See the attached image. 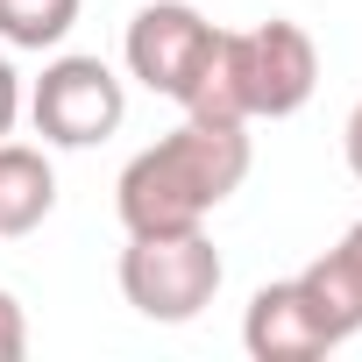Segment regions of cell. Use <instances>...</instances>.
Segmentation results:
<instances>
[{
    "mask_svg": "<svg viewBox=\"0 0 362 362\" xmlns=\"http://www.w3.org/2000/svg\"><path fill=\"white\" fill-rule=\"evenodd\" d=\"M242 177H249V121L185 114L142 156H128L114 185V214L128 235H185L206 228V214L242 192Z\"/></svg>",
    "mask_w": 362,
    "mask_h": 362,
    "instance_id": "cell-1",
    "label": "cell"
},
{
    "mask_svg": "<svg viewBox=\"0 0 362 362\" xmlns=\"http://www.w3.org/2000/svg\"><path fill=\"white\" fill-rule=\"evenodd\" d=\"M320 86V50L298 22H256V29H221L214 71L192 93L185 114L199 121H284L313 100Z\"/></svg>",
    "mask_w": 362,
    "mask_h": 362,
    "instance_id": "cell-2",
    "label": "cell"
},
{
    "mask_svg": "<svg viewBox=\"0 0 362 362\" xmlns=\"http://www.w3.org/2000/svg\"><path fill=\"white\" fill-rule=\"evenodd\" d=\"M221 277H228V263L199 228H185V235H128V249H121V298L156 327L199 320L214 305Z\"/></svg>",
    "mask_w": 362,
    "mask_h": 362,
    "instance_id": "cell-3",
    "label": "cell"
},
{
    "mask_svg": "<svg viewBox=\"0 0 362 362\" xmlns=\"http://www.w3.org/2000/svg\"><path fill=\"white\" fill-rule=\"evenodd\" d=\"M214 50H221V29L192 0H149V8H135L128 43H121L128 78H142L156 100H177V107H192V93L206 86Z\"/></svg>",
    "mask_w": 362,
    "mask_h": 362,
    "instance_id": "cell-4",
    "label": "cell"
},
{
    "mask_svg": "<svg viewBox=\"0 0 362 362\" xmlns=\"http://www.w3.org/2000/svg\"><path fill=\"white\" fill-rule=\"evenodd\" d=\"M29 121L57 149H93L128 121V93L100 57H57V64H43V78L29 93Z\"/></svg>",
    "mask_w": 362,
    "mask_h": 362,
    "instance_id": "cell-5",
    "label": "cell"
},
{
    "mask_svg": "<svg viewBox=\"0 0 362 362\" xmlns=\"http://www.w3.org/2000/svg\"><path fill=\"white\" fill-rule=\"evenodd\" d=\"M242 348H249L256 362H313V355H327L334 341H327V327H320L305 284H298V277H277V284H263V291L249 298V313H242Z\"/></svg>",
    "mask_w": 362,
    "mask_h": 362,
    "instance_id": "cell-6",
    "label": "cell"
},
{
    "mask_svg": "<svg viewBox=\"0 0 362 362\" xmlns=\"http://www.w3.org/2000/svg\"><path fill=\"white\" fill-rule=\"evenodd\" d=\"M57 206V170L29 142H0V235H29Z\"/></svg>",
    "mask_w": 362,
    "mask_h": 362,
    "instance_id": "cell-7",
    "label": "cell"
},
{
    "mask_svg": "<svg viewBox=\"0 0 362 362\" xmlns=\"http://www.w3.org/2000/svg\"><path fill=\"white\" fill-rule=\"evenodd\" d=\"M298 284H305V298H313V313H320V327H327L334 348H341L348 334H362V284H355V270L341 263V249H327L320 263H305Z\"/></svg>",
    "mask_w": 362,
    "mask_h": 362,
    "instance_id": "cell-8",
    "label": "cell"
},
{
    "mask_svg": "<svg viewBox=\"0 0 362 362\" xmlns=\"http://www.w3.org/2000/svg\"><path fill=\"white\" fill-rule=\"evenodd\" d=\"M78 22V0H0V43L15 50H50Z\"/></svg>",
    "mask_w": 362,
    "mask_h": 362,
    "instance_id": "cell-9",
    "label": "cell"
},
{
    "mask_svg": "<svg viewBox=\"0 0 362 362\" xmlns=\"http://www.w3.org/2000/svg\"><path fill=\"white\" fill-rule=\"evenodd\" d=\"M29 355V320L15 305V291H0V362H22Z\"/></svg>",
    "mask_w": 362,
    "mask_h": 362,
    "instance_id": "cell-10",
    "label": "cell"
},
{
    "mask_svg": "<svg viewBox=\"0 0 362 362\" xmlns=\"http://www.w3.org/2000/svg\"><path fill=\"white\" fill-rule=\"evenodd\" d=\"M15 121H22V71L0 57V142L15 135Z\"/></svg>",
    "mask_w": 362,
    "mask_h": 362,
    "instance_id": "cell-11",
    "label": "cell"
},
{
    "mask_svg": "<svg viewBox=\"0 0 362 362\" xmlns=\"http://www.w3.org/2000/svg\"><path fill=\"white\" fill-rule=\"evenodd\" d=\"M341 156H348V170L362 177V100H355V114H348V128H341Z\"/></svg>",
    "mask_w": 362,
    "mask_h": 362,
    "instance_id": "cell-12",
    "label": "cell"
},
{
    "mask_svg": "<svg viewBox=\"0 0 362 362\" xmlns=\"http://www.w3.org/2000/svg\"><path fill=\"white\" fill-rule=\"evenodd\" d=\"M334 249H341V263H348V270H355V284H362V221H355V228H348Z\"/></svg>",
    "mask_w": 362,
    "mask_h": 362,
    "instance_id": "cell-13",
    "label": "cell"
}]
</instances>
